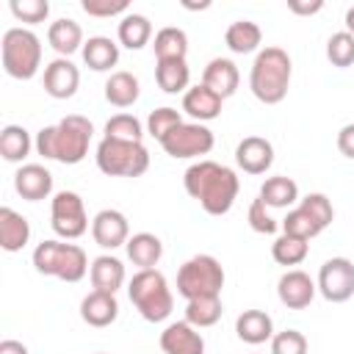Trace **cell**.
Segmentation results:
<instances>
[{"instance_id":"cell-15","label":"cell","mask_w":354,"mask_h":354,"mask_svg":"<svg viewBox=\"0 0 354 354\" xmlns=\"http://www.w3.org/2000/svg\"><path fill=\"white\" fill-rule=\"evenodd\" d=\"M235 163L246 171V174H266L274 163V147L268 138L263 136H246L238 147H235Z\"/></svg>"},{"instance_id":"cell-25","label":"cell","mask_w":354,"mask_h":354,"mask_svg":"<svg viewBox=\"0 0 354 354\" xmlns=\"http://www.w3.org/2000/svg\"><path fill=\"white\" fill-rule=\"evenodd\" d=\"M124 249H127V257L133 260V266H138V271L141 268H155L160 263V257H163V243L152 232H136V235H130V241L124 243Z\"/></svg>"},{"instance_id":"cell-32","label":"cell","mask_w":354,"mask_h":354,"mask_svg":"<svg viewBox=\"0 0 354 354\" xmlns=\"http://www.w3.org/2000/svg\"><path fill=\"white\" fill-rule=\"evenodd\" d=\"M155 58L158 61H174V58H185L188 55V36L183 28H160L155 33Z\"/></svg>"},{"instance_id":"cell-6","label":"cell","mask_w":354,"mask_h":354,"mask_svg":"<svg viewBox=\"0 0 354 354\" xmlns=\"http://www.w3.org/2000/svg\"><path fill=\"white\" fill-rule=\"evenodd\" d=\"M0 58H3V69L11 77L30 80L41 66V41L28 28H8L0 41Z\"/></svg>"},{"instance_id":"cell-43","label":"cell","mask_w":354,"mask_h":354,"mask_svg":"<svg viewBox=\"0 0 354 354\" xmlns=\"http://www.w3.org/2000/svg\"><path fill=\"white\" fill-rule=\"evenodd\" d=\"M246 221H249V227H252L254 232H260V235H274V232H277V218H271V216H268L266 202H263L260 196L249 205Z\"/></svg>"},{"instance_id":"cell-21","label":"cell","mask_w":354,"mask_h":354,"mask_svg":"<svg viewBox=\"0 0 354 354\" xmlns=\"http://www.w3.org/2000/svg\"><path fill=\"white\" fill-rule=\"evenodd\" d=\"M30 241V224L22 213L3 205L0 207V246L6 252H19Z\"/></svg>"},{"instance_id":"cell-22","label":"cell","mask_w":354,"mask_h":354,"mask_svg":"<svg viewBox=\"0 0 354 354\" xmlns=\"http://www.w3.org/2000/svg\"><path fill=\"white\" fill-rule=\"evenodd\" d=\"M88 277H91L94 290L116 293L124 285V263L119 257H113V254H100V257L91 260Z\"/></svg>"},{"instance_id":"cell-4","label":"cell","mask_w":354,"mask_h":354,"mask_svg":"<svg viewBox=\"0 0 354 354\" xmlns=\"http://www.w3.org/2000/svg\"><path fill=\"white\" fill-rule=\"evenodd\" d=\"M127 296H130L133 307L141 313V318L149 321V324H160V321H166L171 315L174 296L169 290L166 277L158 268L136 271L130 285H127Z\"/></svg>"},{"instance_id":"cell-3","label":"cell","mask_w":354,"mask_h":354,"mask_svg":"<svg viewBox=\"0 0 354 354\" xmlns=\"http://www.w3.org/2000/svg\"><path fill=\"white\" fill-rule=\"evenodd\" d=\"M290 75H293L290 55L282 47H263L254 55V64L249 72V88L260 102L277 105L288 97Z\"/></svg>"},{"instance_id":"cell-27","label":"cell","mask_w":354,"mask_h":354,"mask_svg":"<svg viewBox=\"0 0 354 354\" xmlns=\"http://www.w3.org/2000/svg\"><path fill=\"white\" fill-rule=\"evenodd\" d=\"M141 94V83L133 72H113L108 80H105V100L116 108H130Z\"/></svg>"},{"instance_id":"cell-20","label":"cell","mask_w":354,"mask_h":354,"mask_svg":"<svg viewBox=\"0 0 354 354\" xmlns=\"http://www.w3.org/2000/svg\"><path fill=\"white\" fill-rule=\"evenodd\" d=\"M221 105H224V100H221L213 88H207L205 83L191 86V88L183 94V111H185L191 119H196V122H210V119H216V116L221 113Z\"/></svg>"},{"instance_id":"cell-47","label":"cell","mask_w":354,"mask_h":354,"mask_svg":"<svg viewBox=\"0 0 354 354\" xmlns=\"http://www.w3.org/2000/svg\"><path fill=\"white\" fill-rule=\"evenodd\" d=\"M0 354H28V346H25V343H19V340L6 337V340L0 343Z\"/></svg>"},{"instance_id":"cell-26","label":"cell","mask_w":354,"mask_h":354,"mask_svg":"<svg viewBox=\"0 0 354 354\" xmlns=\"http://www.w3.org/2000/svg\"><path fill=\"white\" fill-rule=\"evenodd\" d=\"M80 53H83L86 66L94 72H108L111 66L119 64V44L111 36H91Z\"/></svg>"},{"instance_id":"cell-11","label":"cell","mask_w":354,"mask_h":354,"mask_svg":"<svg viewBox=\"0 0 354 354\" xmlns=\"http://www.w3.org/2000/svg\"><path fill=\"white\" fill-rule=\"evenodd\" d=\"M318 290L326 301L340 304L354 296V263L348 257H332L318 271Z\"/></svg>"},{"instance_id":"cell-35","label":"cell","mask_w":354,"mask_h":354,"mask_svg":"<svg viewBox=\"0 0 354 354\" xmlns=\"http://www.w3.org/2000/svg\"><path fill=\"white\" fill-rule=\"evenodd\" d=\"M310 252V243L304 238H296V235H279L274 243H271V257L279 263V266H299Z\"/></svg>"},{"instance_id":"cell-23","label":"cell","mask_w":354,"mask_h":354,"mask_svg":"<svg viewBox=\"0 0 354 354\" xmlns=\"http://www.w3.org/2000/svg\"><path fill=\"white\" fill-rule=\"evenodd\" d=\"M235 332L243 343L249 346H260L266 340L274 337V321L268 313L263 310H243L238 318H235Z\"/></svg>"},{"instance_id":"cell-45","label":"cell","mask_w":354,"mask_h":354,"mask_svg":"<svg viewBox=\"0 0 354 354\" xmlns=\"http://www.w3.org/2000/svg\"><path fill=\"white\" fill-rule=\"evenodd\" d=\"M337 149L340 155L351 158L354 160V124H343L340 133H337Z\"/></svg>"},{"instance_id":"cell-34","label":"cell","mask_w":354,"mask_h":354,"mask_svg":"<svg viewBox=\"0 0 354 354\" xmlns=\"http://www.w3.org/2000/svg\"><path fill=\"white\" fill-rule=\"evenodd\" d=\"M224 307H221V296H202V299H191L185 304V321L196 329L213 326L221 318Z\"/></svg>"},{"instance_id":"cell-37","label":"cell","mask_w":354,"mask_h":354,"mask_svg":"<svg viewBox=\"0 0 354 354\" xmlns=\"http://www.w3.org/2000/svg\"><path fill=\"white\" fill-rule=\"evenodd\" d=\"M144 130L141 122L133 113H116L105 122V138H122V141H141Z\"/></svg>"},{"instance_id":"cell-28","label":"cell","mask_w":354,"mask_h":354,"mask_svg":"<svg viewBox=\"0 0 354 354\" xmlns=\"http://www.w3.org/2000/svg\"><path fill=\"white\" fill-rule=\"evenodd\" d=\"M224 41H227V47H230L232 53L246 55V53H254V50L260 47L263 30H260V25L252 22V19H238V22H232V25L227 28Z\"/></svg>"},{"instance_id":"cell-14","label":"cell","mask_w":354,"mask_h":354,"mask_svg":"<svg viewBox=\"0 0 354 354\" xmlns=\"http://www.w3.org/2000/svg\"><path fill=\"white\" fill-rule=\"evenodd\" d=\"M80 86V69L69 58H55L44 66V91L53 100H69L75 97Z\"/></svg>"},{"instance_id":"cell-40","label":"cell","mask_w":354,"mask_h":354,"mask_svg":"<svg viewBox=\"0 0 354 354\" xmlns=\"http://www.w3.org/2000/svg\"><path fill=\"white\" fill-rule=\"evenodd\" d=\"M282 232H285V235H296V238L310 241V238H315V235L321 232V227L310 218L307 210L293 207V210H288V216L282 218Z\"/></svg>"},{"instance_id":"cell-18","label":"cell","mask_w":354,"mask_h":354,"mask_svg":"<svg viewBox=\"0 0 354 354\" xmlns=\"http://www.w3.org/2000/svg\"><path fill=\"white\" fill-rule=\"evenodd\" d=\"M80 318L88 326H111L119 318V301L116 293H105V290H91L88 296H83L80 301Z\"/></svg>"},{"instance_id":"cell-17","label":"cell","mask_w":354,"mask_h":354,"mask_svg":"<svg viewBox=\"0 0 354 354\" xmlns=\"http://www.w3.org/2000/svg\"><path fill=\"white\" fill-rule=\"evenodd\" d=\"M163 354H205V337L188 321H174L160 332Z\"/></svg>"},{"instance_id":"cell-12","label":"cell","mask_w":354,"mask_h":354,"mask_svg":"<svg viewBox=\"0 0 354 354\" xmlns=\"http://www.w3.org/2000/svg\"><path fill=\"white\" fill-rule=\"evenodd\" d=\"M91 238L102 249H116L130 241V224L122 210L105 207L91 218Z\"/></svg>"},{"instance_id":"cell-39","label":"cell","mask_w":354,"mask_h":354,"mask_svg":"<svg viewBox=\"0 0 354 354\" xmlns=\"http://www.w3.org/2000/svg\"><path fill=\"white\" fill-rule=\"evenodd\" d=\"M299 207L310 213V218L321 227V232H324V230L332 224V218H335V207H332V202H329L326 194H307V196L299 199Z\"/></svg>"},{"instance_id":"cell-46","label":"cell","mask_w":354,"mask_h":354,"mask_svg":"<svg viewBox=\"0 0 354 354\" xmlns=\"http://www.w3.org/2000/svg\"><path fill=\"white\" fill-rule=\"evenodd\" d=\"M288 8H290L293 14L310 17V14H318V11L324 8V3H321V0H310V3H304V0H288Z\"/></svg>"},{"instance_id":"cell-13","label":"cell","mask_w":354,"mask_h":354,"mask_svg":"<svg viewBox=\"0 0 354 354\" xmlns=\"http://www.w3.org/2000/svg\"><path fill=\"white\" fill-rule=\"evenodd\" d=\"M315 290H318V285L310 279L307 271H299V268L285 271L279 277V282H277V296H279V301L288 310H304V307H310V301L315 299Z\"/></svg>"},{"instance_id":"cell-16","label":"cell","mask_w":354,"mask_h":354,"mask_svg":"<svg viewBox=\"0 0 354 354\" xmlns=\"http://www.w3.org/2000/svg\"><path fill=\"white\" fill-rule=\"evenodd\" d=\"M14 188L28 202H41L53 194V174L41 163H25L14 174Z\"/></svg>"},{"instance_id":"cell-48","label":"cell","mask_w":354,"mask_h":354,"mask_svg":"<svg viewBox=\"0 0 354 354\" xmlns=\"http://www.w3.org/2000/svg\"><path fill=\"white\" fill-rule=\"evenodd\" d=\"M346 30H348V33L354 36V6H351V8L346 11Z\"/></svg>"},{"instance_id":"cell-33","label":"cell","mask_w":354,"mask_h":354,"mask_svg":"<svg viewBox=\"0 0 354 354\" xmlns=\"http://www.w3.org/2000/svg\"><path fill=\"white\" fill-rule=\"evenodd\" d=\"M119 44L127 50H141L152 36V22L144 14H124L119 22Z\"/></svg>"},{"instance_id":"cell-1","label":"cell","mask_w":354,"mask_h":354,"mask_svg":"<svg viewBox=\"0 0 354 354\" xmlns=\"http://www.w3.org/2000/svg\"><path fill=\"white\" fill-rule=\"evenodd\" d=\"M183 185L188 191L191 199H196L202 205L205 213L210 216H224L230 213V207L238 199V174L216 160H196L185 169L183 174Z\"/></svg>"},{"instance_id":"cell-41","label":"cell","mask_w":354,"mask_h":354,"mask_svg":"<svg viewBox=\"0 0 354 354\" xmlns=\"http://www.w3.org/2000/svg\"><path fill=\"white\" fill-rule=\"evenodd\" d=\"M11 14L19 19V22H28V25H36V22H44L47 14H50V3L47 0H11Z\"/></svg>"},{"instance_id":"cell-7","label":"cell","mask_w":354,"mask_h":354,"mask_svg":"<svg viewBox=\"0 0 354 354\" xmlns=\"http://www.w3.org/2000/svg\"><path fill=\"white\" fill-rule=\"evenodd\" d=\"M97 169L108 177H141L149 169V152L141 141L102 138L97 144Z\"/></svg>"},{"instance_id":"cell-2","label":"cell","mask_w":354,"mask_h":354,"mask_svg":"<svg viewBox=\"0 0 354 354\" xmlns=\"http://www.w3.org/2000/svg\"><path fill=\"white\" fill-rule=\"evenodd\" d=\"M91 136H94V124L80 113H69L58 124L41 127L36 133V152L47 160L75 166L88 155Z\"/></svg>"},{"instance_id":"cell-10","label":"cell","mask_w":354,"mask_h":354,"mask_svg":"<svg viewBox=\"0 0 354 354\" xmlns=\"http://www.w3.org/2000/svg\"><path fill=\"white\" fill-rule=\"evenodd\" d=\"M213 144H216L213 130L205 127L202 122H183L169 136L160 138V147L169 158H199L207 155Z\"/></svg>"},{"instance_id":"cell-29","label":"cell","mask_w":354,"mask_h":354,"mask_svg":"<svg viewBox=\"0 0 354 354\" xmlns=\"http://www.w3.org/2000/svg\"><path fill=\"white\" fill-rule=\"evenodd\" d=\"M30 147H36V141H30V133L22 124H6L0 130V155L8 163H22Z\"/></svg>"},{"instance_id":"cell-30","label":"cell","mask_w":354,"mask_h":354,"mask_svg":"<svg viewBox=\"0 0 354 354\" xmlns=\"http://www.w3.org/2000/svg\"><path fill=\"white\" fill-rule=\"evenodd\" d=\"M155 80L166 94H180L188 91V80H191V69L185 64V58H174V61H158L155 66Z\"/></svg>"},{"instance_id":"cell-44","label":"cell","mask_w":354,"mask_h":354,"mask_svg":"<svg viewBox=\"0 0 354 354\" xmlns=\"http://www.w3.org/2000/svg\"><path fill=\"white\" fill-rule=\"evenodd\" d=\"M80 6L88 17H116L130 8L127 0H83Z\"/></svg>"},{"instance_id":"cell-19","label":"cell","mask_w":354,"mask_h":354,"mask_svg":"<svg viewBox=\"0 0 354 354\" xmlns=\"http://www.w3.org/2000/svg\"><path fill=\"white\" fill-rule=\"evenodd\" d=\"M202 83L207 88H213L221 100H227V97H232L238 91L241 72H238L235 61H230V58H213V61H207V66L202 72Z\"/></svg>"},{"instance_id":"cell-8","label":"cell","mask_w":354,"mask_h":354,"mask_svg":"<svg viewBox=\"0 0 354 354\" xmlns=\"http://www.w3.org/2000/svg\"><path fill=\"white\" fill-rule=\"evenodd\" d=\"M224 268L213 254H194L177 271V293L191 301L202 296H221Z\"/></svg>"},{"instance_id":"cell-31","label":"cell","mask_w":354,"mask_h":354,"mask_svg":"<svg viewBox=\"0 0 354 354\" xmlns=\"http://www.w3.org/2000/svg\"><path fill=\"white\" fill-rule=\"evenodd\" d=\"M260 199L266 202V207H290L293 202H299V185L290 177H268L260 185Z\"/></svg>"},{"instance_id":"cell-9","label":"cell","mask_w":354,"mask_h":354,"mask_svg":"<svg viewBox=\"0 0 354 354\" xmlns=\"http://www.w3.org/2000/svg\"><path fill=\"white\" fill-rule=\"evenodd\" d=\"M50 227L55 235L75 241L88 230V216L80 194L75 191H58L50 202Z\"/></svg>"},{"instance_id":"cell-24","label":"cell","mask_w":354,"mask_h":354,"mask_svg":"<svg viewBox=\"0 0 354 354\" xmlns=\"http://www.w3.org/2000/svg\"><path fill=\"white\" fill-rule=\"evenodd\" d=\"M47 41L50 47L58 53V58H69L72 53L83 50V28L75 22V19H55L50 28H47Z\"/></svg>"},{"instance_id":"cell-38","label":"cell","mask_w":354,"mask_h":354,"mask_svg":"<svg viewBox=\"0 0 354 354\" xmlns=\"http://www.w3.org/2000/svg\"><path fill=\"white\" fill-rule=\"evenodd\" d=\"M183 124V116H180V111L177 108H169V105H163V108H155L152 113H149V119H147V133L152 136V138H163V136H169L174 127H180Z\"/></svg>"},{"instance_id":"cell-42","label":"cell","mask_w":354,"mask_h":354,"mask_svg":"<svg viewBox=\"0 0 354 354\" xmlns=\"http://www.w3.org/2000/svg\"><path fill=\"white\" fill-rule=\"evenodd\" d=\"M307 337L299 329H285L271 337V354H307Z\"/></svg>"},{"instance_id":"cell-5","label":"cell","mask_w":354,"mask_h":354,"mask_svg":"<svg viewBox=\"0 0 354 354\" xmlns=\"http://www.w3.org/2000/svg\"><path fill=\"white\" fill-rule=\"evenodd\" d=\"M33 268L44 277H55L64 282H80L88 274V257L77 243L41 241L33 249Z\"/></svg>"},{"instance_id":"cell-36","label":"cell","mask_w":354,"mask_h":354,"mask_svg":"<svg viewBox=\"0 0 354 354\" xmlns=\"http://www.w3.org/2000/svg\"><path fill=\"white\" fill-rule=\"evenodd\" d=\"M326 58L332 61V66L346 69L354 64V36L348 30H337L329 36L326 41Z\"/></svg>"}]
</instances>
